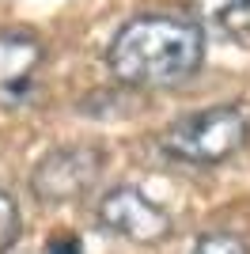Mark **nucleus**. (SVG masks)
<instances>
[{
	"mask_svg": "<svg viewBox=\"0 0 250 254\" xmlns=\"http://www.w3.org/2000/svg\"><path fill=\"white\" fill-rule=\"evenodd\" d=\"M205 61V31L171 15L125 23L106 50V64L125 87H167L193 76Z\"/></svg>",
	"mask_w": 250,
	"mask_h": 254,
	"instance_id": "obj_1",
	"label": "nucleus"
},
{
	"mask_svg": "<svg viewBox=\"0 0 250 254\" xmlns=\"http://www.w3.org/2000/svg\"><path fill=\"white\" fill-rule=\"evenodd\" d=\"M247 137H250V122L239 106H208V110L171 122L167 133L159 137V148L171 159L208 167V163L231 159L247 144Z\"/></svg>",
	"mask_w": 250,
	"mask_h": 254,
	"instance_id": "obj_2",
	"label": "nucleus"
},
{
	"mask_svg": "<svg viewBox=\"0 0 250 254\" xmlns=\"http://www.w3.org/2000/svg\"><path fill=\"white\" fill-rule=\"evenodd\" d=\"M103 175V152L87 148V144H72V148H53L31 171V190L42 201H76L95 186V179Z\"/></svg>",
	"mask_w": 250,
	"mask_h": 254,
	"instance_id": "obj_3",
	"label": "nucleus"
},
{
	"mask_svg": "<svg viewBox=\"0 0 250 254\" xmlns=\"http://www.w3.org/2000/svg\"><path fill=\"white\" fill-rule=\"evenodd\" d=\"M99 220L106 232L122 235L129 243H159L171 232V216L156 201H148L136 186H114L99 201Z\"/></svg>",
	"mask_w": 250,
	"mask_h": 254,
	"instance_id": "obj_4",
	"label": "nucleus"
},
{
	"mask_svg": "<svg viewBox=\"0 0 250 254\" xmlns=\"http://www.w3.org/2000/svg\"><path fill=\"white\" fill-rule=\"evenodd\" d=\"M42 46L27 31H0V106H19L34 99V76Z\"/></svg>",
	"mask_w": 250,
	"mask_h": 254,
	"instance_id": "obj_5",
	"label": "nucleus"
},
{
	"mask_svg": "<svg viewBox=\"0 0 250 254\" xmlns=\"http://www.w3.org/2000/svg\"><path fill=\"white\" fill-rule=\"evenodd\" d=\"M186 8L193 19L208 27H224V31L250 23V0H186Z\"/></svg>",
	"mask_w": 250,
	"mask_h": 254,
	"instance_id": "obj_6",
	"label": "nucleus"
},
{
	"mask_svg": "<svg viewBox=\"0 0 250 254\" xmlns=\"http://www.w3.org/2000/svg\"><path fill=\"white\" fill-rule=\"evenodd\" d=\"M15 235H19V205L11 193L0 190V254L15 243Z\"/></svg>",
	"mask_w": 250,
	"mask_h": 254,
	"instance_id": "obj_7",
	"label": "nucleus"
},
{
	"mask_svg": "<svg viewBox=\"0 0 250 254\" xmlns=\"http://www.w3.org/2000/svg\"><path fill=\"white\" fill-rule=\"evenodd\" d=\"M189 254H250L247 243L239 235H228V232H216V235H205Z\"/></svg>",
	"mask_w": 250,
	"mask_h": 254,
	"instance_id": "obj_8",
	"label": "nucleus"
},
{
	"mask_svg": "<svg viewBox=\"0 0 250 254\" xmlns=\"http://www.w3.org/2000/svg\"><path fill=\"white\" fill-rule=\"evenodd\" d=\"M46 251H50V254H83V247H80V239L68 232V235H53Z\"/></svg>",
	"mask_w": 250,
	"mask_h": 254,
	"instance_id": "obj_9",
	"label": "nucleus"
}]
</instances>
